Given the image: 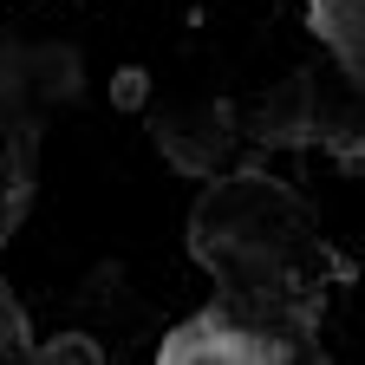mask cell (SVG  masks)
<instances>
[{"instance_id": "1", "label": "cell", "mask_w": 365, "mask_h": 365, "mask_svg": "<svg viewBox=\"0 0 365 365\" xmlns=\"http://www.w3.org/2000/svg\"><path fill=\"white\" fill-rule=\"evenodd\" d=\"M39 359H98V346H91V339H53Z\"/></svg>"}, {"instance_id": "2", "label": "cell", "mask_w": 365, "mask_h": 365, "mask_svg": "<svg viewBox=\"0 0 365 365\" xmlns=\"http://www.w3.org/2000/svg\"><path fill=\"white\" fill-rule=\"evenodd\" d=\"M144 98V72H118V105H137Z\"/></svg>"}]
</instances>
